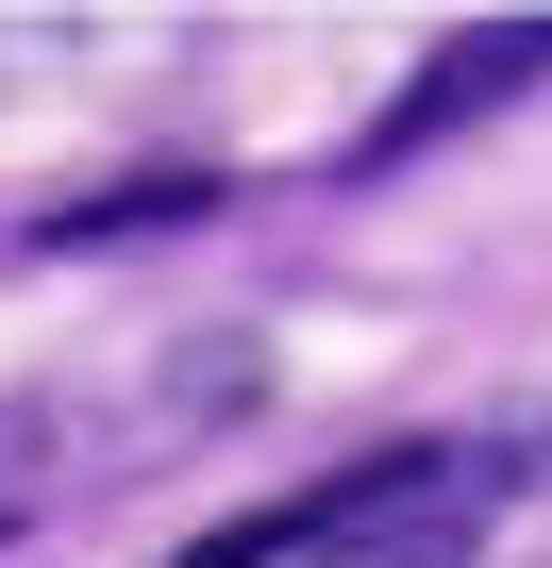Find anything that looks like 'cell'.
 I'll use <instances>...</instances> for the list:
<instances>
[{
    "mask_svg": "<svg viewBox=\"0 0 552 568\" xmlns=\"http://www.w3.org/2000/svg\"><path fill=\"white\" fill-rule=\"evenodd\" d=\"M535 68H552V18H502V34H452V51H435V68H419V84H402V101L369 118V151H352V168H402V151H435L452 118H485V101H519Z\"/></svg>",
    "mask_w": 552,
    "mask_h": 568,
    "instance_id": "obj_1",
    "label": "cell"
},
{
    "mask_svg": "<svg viewBox=\"0 0 552 568\" xmlns=\"http://www.w3.org/2000/svg\"><path fill=\"white\" fill-rule=\"evenodd\" d=\"M319 568H469V518H452V501H402V518L319 535Z\"/></svg>",
    "mask_w": 552,
    "mask_h": 568,
    "instance_id": "obj_2",
    "label": "cell"
},
{
    "mask_svg": "<svg viewBox=\"0 0 552 568\" xmlns=\"http://www.w3.org/2000/svg\"><path fill=\"white\" fill-rule=\"evenodd\" d=\"M18 518H34V452L0 435V535H18Z\"/></svg>",
    "mask_w": 552,
    "mask_h": 568,
    "instance_id": "obj_3",
    "label": "cell"
}]
</instances>
